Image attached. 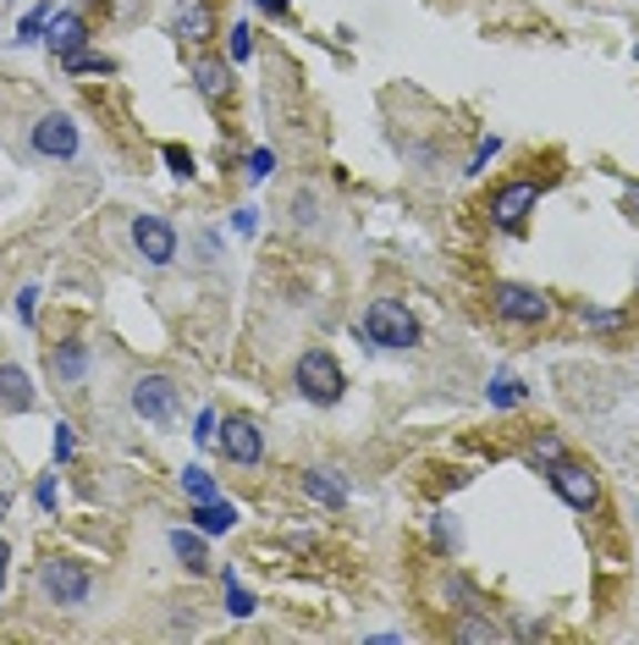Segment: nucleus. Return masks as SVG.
<instances>
[{
	"instance_id": "f704fd0d",
	"label": "nucleus",
	"mask_w": 639,
	"mask_h": 645,
	"mask_svg": "<svg viewBox=\"0 0 639 645\" xmlns=\"http://www.w3.org/2000/svg\"><path fill=\"white\" fill-rule=\"evenodd\" d=\"M6 580H11V541H0V591H6Z\"/></svg>"
},
{
	"instance_id": "ddd939ff",
	"label": "nucleus",
	"mask_w": 639,
	"mask_h": 645,
	"mask_svg": "<svg viewBox=\"0 0 639 645\" xmlns=\"http://www.w3.org/2000/svg\"><path fill=\"white\" fill-rule=\"evenodd\" d=\"M33 381H28V370L22 364H0V409L6 414H33Z\"/></svg>"
},
{
	"instance_id": "7c9ffc66",
	"label": "nucleus",
	"mask_w": 639,
	"mask_h": 645,
	"mask_svg": "<svg viewBox=\"0 0 639 645\" xmlns=\"http://www.w3.org/2000/svg\"><path fill=\"white\" fill-rule=\"evenodd\" d=\"M50 453H55V464H67V458H72V425H55V442H50Z\"/></svg>"
},
{
	"instance_id": "7ed1b4c3",
	"label": "nucleus",
	"mask_w": 639,
	"mask_h": 645,
	"mask_svg": "<svg viewBox=\"0 0 639 645\" xmlns=\"http://www.w3.org/2000/svg\"><path fill=\"white\" fill-rule=\"evenodd\" d=\"M39 591H44V602H55V607H83L89 602V591H94V574L83 568V563H72V557H44L39 563Z\"/></svg>"
},
{
	"instance_id": "473e14b6",
	"label": "nucleus",
	"mask_w": 639,
	"mask_h": 645,
	"mask_svg": "<svg viewBox=\"0 0 639 645\" xmlns=\"http://www.w3.org/2000/svg\"><path fill=\"white\" fill-rule=\"evenodd\" d=\"M33 496H39V507H44V513H55V475H44V481L33 485Z\"/></svg>"
},
{
	"instance_id": "9d476101",
	"label": "nucleus",
	"mask_w": 639,
	"mask_h": 645,
	"mask_svg": "<svg viewBox=\"0 0 639 645\" xmlns=\"http://www.w3.org/2000/svg\"><path fill=\"white\" fill-rule=\"evenodd\" d=\"M133 249L155 265V271H165L171 260H176V226L165 221V215H133Z\"/></svg>"
},
{
	"instance_id": "bb28decb",
	"label": "nucleus",
	"mask_w": 639,
	"mask_h": 645,
	"mask_svg": "<svg viewBox=\"0 0 639 645\" xmlns=\"http://www.w3.org/2000/svg\"><path fill=\"white\" fill-rule=\"evenodd\" d=\"M579 321L596 325V331H618L623 325V310H579Z\"/></svg>"
},
{
	"instance_id": "4be33fe9",
	"label": "nucleus",
	"mask_w": 639,
	"mask_h": 645,
	"mask_svg": "<svg viewBox=\"0 0 639 645\" xmlns=\"http://www.w3.org/2000/svg\"><path fill=\"white\" fill-rule=\"evenodd\" d=\"M221 585H226V613H232V618H254V607H260V602L237 585V574H232V568L221 574Z\"/></svg>"
},
{
	"instance_id": "e433bc0d",
	"label": "nucleus",
	"mask_w": 639,
	"mask_h": 645,
	"mask_svg": "<svg viewBox=\"0 0 639 645\" xmlns=\"http://www.w3.org/2000/svg\"><path fill=\"white\" fill-rule=\"evenodd\" d=\"M260 11H271V17H287V0H260Z\"/></svg>"
},
{
	"instance_id": "6ab92c4d",
	"label": "nucleus",
	"mask_w": 639,
	"mask_h": 645,
	"mask_svg": "<svg viewBox=\"0 0 639 645\" xmlns=\"http://www.w3.org/2000/svg\"><path fill=\"white\" fill-rule=\"evenodd\" d=\"M524 458H529V470H540V475H546L551 464H562V458H568V447H562V436H557V431H540V436L529 442V453H524Z\"/></svg>"
},
{
	"instance_id": "f3484780",
	"label": "nucleus",
	"mask_w": 639,
	"mask_h": 645,
	"mask_svg": "<svg viewBox=\"0 0 639 645\" xmlns=\"http://www.w3.org/2000/svg\"><path fill=\"white\" fill-rule=\"evenodd\" d=\"M187 518H193V530H199V535H226V530L237 524V507L215 496V502H193V513H187Z\"/></svg>"
},
{
	"instance_id": "4468645a",
	"label": "nucleus",
	"mask_w": 639,
	"mask_h": 645,
	"mask_svg": "<svg viewBox=\"0 0 639 645\" xmlns=\"http://www.w3.org/2000/svg\"><path fill=\"white\" fill-rule=\"evenodd\" d=\"M193 89H199L204 100H226V94H232V61L199 56V61H193Z\"/></svg>"
},
{
	"instance_id": "aec40b11",
	"label": "nucleus",
	"mask_w": 639,
	"mask_h": 645,
	"mask_svg": "<svg viewBox=\"0 0 639 645\" xmlns=\"http://www.w3.org/2000/svg\"><path fill=\"white\" fill-rule=\"evenodd\" d=\"M182 496H187V502H215V496H221V491H215V475L199 470V464H187V470H182Z\"/></svg>"
},
{
	"instance_id": "c756f323",
	"label": "nucleus",
	"mask_w": 639,
	"mask_h": 645,
	"mask_svg": "<svg viewBox=\"0 0 639 645\" xmlns=\"http://www.w3.org/2000/svg\"><path fill=\"white\" fill-rule=\"evenodd\" d=\"M165 165H171L176 177H193V155H187L182 144H165Z\"/></svg>"
},
{
	"instance_id": "20e7f679",
	"label": "nucleus",
	"mask_w": 639,
	"mask_h": 645,
	"mask_svg": "<svg viewBox=\"0 0 639 645\" xmlns=\"http://www.w3.org/2000/svg\"><path fill=\"white\" fill-rule=\"evenodd\" d=\"M28 150L39 155V161H78V122L67 117V111H44L33 128H28Z\"/></svg>"
},
{
	"instance_id": "f257e3e1",
	"label": "nucleus",
	"mask_w": 639,
	"mask_h": 645,
	"mask_svg": "<svg viewBox=\"0 0 639 645\" xmlns=\"http://www.w3.org/2000/svg\"><path fill=\"white\" fill-rule=\"evenodd\" d=\"M293 386H298V397L315 403V409H331V403L347 397V375H342V364H336L325 347L298 353V364H293Z\"/></svg>"
},
{
	"instance_id": "c9c22d12",
	"label": "nucleus",
	"mask_w": 639,
	"mask_h": 645,
	"mask_svg": "<svg viewBox=\"0 0 639 645\" xmlns=\"http://www.w3.org/2000/svg\"><path fill=\"white\" fill-rule=\"evenodd\" d=\"M623 204H629V210L639 215V182H623Z\"/></svg>"
},
{
	"instance_id": "72a5a7b5",
	"label": "nucleus",
	"mask_w": 639,
	"mask_h": 645,
	"mask_svg": "<svg viewBox=\"0 0 639 645\" xmlns=\"http://www.w3.org/2000/svg\"><path fill=\"white\" fill-rule=\"evenodd\" d=\"M271 165H276L271 150H254V177H271Z\"/></svg>"
},
{
	"instance_id": "cd10ccee",
	"label": "nucleus",
	"mask_w": 639,
	"mask_h": 645,
	"mask_svg": "<svg viewBox=\"0 0 639 645\" xmlns=\"http://www.w3.org/2000/svg\"><path fill=\"white\" fill-rule=\"evenodd\" d=\"M215 431H221V414H215V409H204V414H199V425H193V442H199V447H210V442H215Z\"/></svg>"
},
{
	"instance_id": "a878e982",
	"label": "nucleus",
	"mask_w": 639,
	"mask_h": 645,
	"mask_svg": "<svg viewBox=\"0 0 639 645\" xmlns=\"http://www.w3.org/2000/svg\"><path fill=\"white\" fill-rule=\"evenodd\" d=\"M248 50H254L248 22H237V28H232V39H226V61H248Z\"/></svg>"
},
{
	"instance_id": "1a4fd4ad",
	"label": "nucleus",
	"mask_w": 639,
	"mask_h": 645,
	"mask_svg": "<svg viewBox=\"0 0 639 645\" xmlns=\"http://www.w3.org/2000/svg\"><path fill=\"white\" fill-rule=\"evenodd\" d=\"M540 204V182H507V188H496L490 193V221L501 226V232H524V221H529V210Z\"/></svg>"
},
{
	"instance_id": "dca6fc26",
	"label": "nucleus",
	"mask_w": 639,
	"mask_h": 645,
	"mask_svg": "<svg viewBox=\"0 0 639 645\" xmlns=\"http://www.w3.org/2000/svg\"><path fill=\"white\" fill-rule=\"evenodd\" d=\"M165 546H171V557H176L187 574H210V552H204V535H199V530H171Z\"/></svg>"
},
{
	"instance_id": "423d86ee",
	"label": "nucleus",
	"mask_w": 639,
	"mask_h": 645,
	"mask_svg": "<svg viewBox=\"0 0 639 645\" xmlns=\"http://www.w3.org/2000/svg\"><path fill=\"white\" fill-rule=\"evenodd\" d=\"M133 414L150 420V425H176V414H182L176 381L171 375H139L133 381Z\"/></svg>"
},
{
	"instance_id": "9b49d317",
	"label": "nucleus",
	"mask_w": 639,
	"mask_h": 645,
	"mask_svg": "<svg viewBox=\"0 0 639 645\" xmlns=\"http://www.w3.org/2000/svg\"><path fill=\"white\" fill-rule=\"evenodd\" d=\"M89 44V17L83 11H50L44 22V50L61 61V56H78Z\"/></svg>"
},
{
	"instance_id": "5701e85b",
	"label": "nucleus",
	"mask_w": 639,
	"mask_h": 645,
	"mask_svg": "<svg viewBox=\"0 0 639 645\" xmlns=\"http://www.w3.org/2000/svg\"><path fill=\"white\" fill-rule=\"evenodd\" d=\"M61 67H67L72 78H83V72H100V78H105V72H116V61H111V56H89V50H78V56H61Z\"/></svg>"
},
{
	"instance_id": "a211bd4d",
	"label": "nucleus",
	"mask_w": 639,
	"mask_h": 645,
	"mask_svg": "<svg viewBox=\"0 0 639 645\" xmlns=\"http://www.w3.org/2000/svg\"><path fill=\"white\" fill-rule=\"evenodd\" d=\"M304 491H310L315 502H325L331 513H342V507H347V485H342L336 470H310V475H304Z\"/></svg>"
},
{
	"instance_id": "393cba45",
	"label": "nucleus",
	"mask_w": 639,
	"mask_h": 645,
	"mask_svg": "<svg viewBox=\"0 0 639 645\" xmlns=\"http://www.w3.org/2000/svg\"><path fill=\"white\" fill-rule=\"evenodd\" d=\"M453 641H475V645H496V624H479V618H464V624H453Z\"/></svg>"
},
{
	"instance_id": "c85d7f7f",
	"label": "nucleus",
	"mask_w": 639,
	"mask_h": 645,
	"mask_svg": "<svg viewBox=\"0 0 639 645\" xmlns=\"http://www.w3.org/2000/svg\"><path fill=\"white\" fill-rule=\"evenodd\" d=\"M496 155H501V139H496V133H485V139H479V150H475V161H469V171H485Z\"/></svg>"
},
{
	"instance_id": "b1692460",
	"label": "nucleus",
	"mask_w": 639,
	"mask_h": 645,
	"mask_svg": "<svg viewBox=\"0 0 639 645\" xmlns=\"http://www.w3.org/2000/svg\"><path fill=\"white\" fill-rule=\"evenodd\" d=\"M44 22H50V0H44V6H33V11L22 17V28H17V44H39V39H44Z\"/></svg>"
},
{
	"instance_id": "f03ea898",
	"label": "nucleus",
	"mask_w": 639,
	"mask_h": 645,
	"mask_svg": "<svg viewBox=\"0 0 639 645\" xmlns=\"http://www.w3.org/2000/svg\"><path fill=\"white\" fill-rule=\"evenodd\" d=\"M375 347H419V321H414V310L403 304V299H375L369 310H364V325H358Z\"/></svg>"
},
{
	"instance_id": "412c9836",
	"label": "nucleus",
	"mask_w": 639,
	"mask_h": 645,
	"mask_svg": "<svg viewBox=\"0 0 639 645\" xmlns=\"http://www.w3.org/2000/svg\"><path fill=\"white\" fill-rule=\"evenodd\" d=\"M485 397H490V403H496V409H518V403H524V397H529V386H524V381H518V375H496V381H490V392H485Z\"/></svg>"
},
{
	"instance_id": "2eb2a0df",
	"label": "nucleus",
	"mask_w": 639,
	"mask_h": 645,
	"mask_svg": "<svg viewBox=\"0 0 639 645\" xmlns=\"http://www.w3.org/2000/svg\"><path fill=\"white\" fill-rule=\"evenodd\" d=\"M171 33H176V39H193V44H204V39L215 33V17H210V6H204V0H182V6H176V17H171Z\"/></svg>"
},
{
	"instance_id": "39448f33",
	"label": "nucleus",
	"mask_w": 639,
	"mask_h": 645,
	"mask_svg": "<svg viewBox=\"0 0 639 645\" xmlns=\"http://www.w3.org/2000/svg\"><path fill=\"white\" fill-rule=\"evenodd\" d=\"M546 481H551V491H557L574 513H596V507H601V475H596L590 464H579V458L551 464V470H546Z\"/></svg>"
},
{
	"instance_id": "f8f14e48",
	"label": "nucleus",
	"mask_w": 639,
	"mask_h": 645,
	"mask_svg": "<svg viewBox=\"0 0 639 645\" xmlns=\"http://www.w3.org/2000/svg\"><path fill=\"white\" fill-rule=\"evenodd\" d=\"M44 364H50L55 386H83V375H89V342H78V336H61V342H50Z\"/></svg>"
},
{
	"instance_id": "4c0bfd02",
	"label": "nucleus",
	"mask_w": 639,
	"mask_h": 645,
	"mask_svg": "<svg viewBox=\"0 0 639 645\" xmlns=\"http://www.w3.org/2000/svg\"><path fill=\"white\" fill-rule=\"evenodd\" d=\"M6 507H11V496H0V518H6Z\"/></svg>"
},
{
	"instance_id": "0eeeda50",
	"label": "nucleus",
	"mask_w": 639,
	"mask_h": 645,
	"mask_svg": "<svg viewBox=\"0 0 639 645\" xmlns=\"http://www.w3.org/2000/svg\"><path fill=\"white\" fill-rule=\"evenodd\" d=\"M490 304H496L501 321H513V325H540L551 315V299L540 288H524V282H496Z\"/></svg>"
},
{
	"instance_id": "6e6552de",
	"label": "nucleus",
	"mask_w": 639,
	"mask_h": 645,
	"mask_svg": "<svg viewBox=\"0 0 639 645\" xmlns=\"http://www.w3.org/2000/svg\"><path fill=\"white\" fill-rule=\"evenodd\" d=\"M215 447H221L232 464L254 470V464L265 458V431H260L248 414H232V420H221V431H215Z\"/></svg>"
},
{
	"instance_id": "2f4dec72",
	"label": "nucleus",
	"mask_w": 639,
	"mask_h": 645,
	"mask_svg": "<svg viewBox=\"0 0 639 645\" xmlns=\"http://www.w3.org/2000/svg\"><path fill=\"white\" fill-rule=\"evenodd\" d=\"M33 310H39V293H33V288H22V293H17V321L33 325Z\"/></svg>"
}]
</instances>
